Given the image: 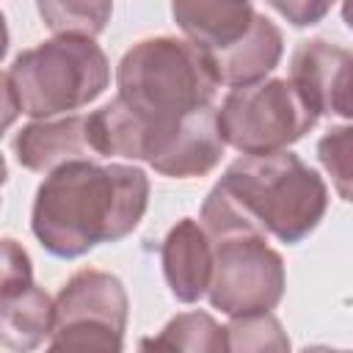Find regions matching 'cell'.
Returning a JSON list of instances; mask_svg holds the SVG:
<instances>
[{"instance_id":"obj_1","label":"cell","mask_w":353,"mask_h":353,"mask_svg":"<svg viewBox=\"0 0 353 353\" xmlns=\"http://www.w3.org/2000/svg\"><path fill=\"white\" fill-rule=\"evenodd\" d=\"M119 94L88 113L97 157L149 160L182 119L210 108L218 80L210 61L188 39L154 36L132 44L116 69Z\"/></svg>"},{"instance_id":"obj_2","label":"cell","mask_w":353,"mask_h":353,"mask_svg":"<svg viewBox=\"0 0 353 353\" xmlns=\"http://www.w3.org/2000/svg\"><path fill=\"white\" fill-rule=\"evenodd\" d=\"M149 176L124 163H66L44 176L33 199L30 229L44 251L77 259L99 243H119L143 218Z\"/></svg>"},{"instance_id":"obj_3","label":"cell","mask_w":353,"mask_h":353,"mask_svg":"<svg viewBox=\"0 0 353 353\" xmlns=\"http://www.w3.org/2000/svg\"><path fill=\"white\" fill-rule=\"evenodd\" d=\"M212 251L207 298L212 309L234 317L268 314L284 295L287 270L279 251L268 245L237 204L215 185L201 204V223Z\"/></svg>"},{"instance_id":"obj_4","label":"cell","mask_w":353,"mask_h":353,"mask_svg":"<svg viewBox=\"0 0 353 353\" xmlns=\"http://www.w3.org/2000/svg\"><path fill=\"white\" fill-rule=\"evenodd\" d=\"M265 234L295 245L309 237L328 210L323 176L292 152L243 154L215 182Z\"/></svg>"},{"instance_id":"obj_5","label":"cell","mask_w":353,"mask_h":353,"mask_svg":"<svg viewBox=\"0 0 353 353\" xmlns=\"http://www.w3.org/2000/svg\"><path fill=\"white\" fill-rule=\"evenodd\" d=\"M19 113L44 121L94 102L110 83V63L94 39L55 36L19 52L8 69Z\"/></svg>"},{"instance_id":"obj_6","label":"cell","mask_w":353,"mask_h":353,"mask_svg":"<svg viewBox=\"0 0 353 353\" xmlns=\"http://www.w3.org/2000/svg\"><path fill=\"white\" fill-rule=\"evenodd\" d=\"M314 124L317 113L287 77L232 88L218 108V130L223 143L234 146L245 157L284 152Z\"/></svg>"},{"instance_id":"obj_7","label":"cell","mask_w":353,"mask_h":353,"mask_svg":"<svg viewBox=\"0 0 353 353\" xmlns=\"http://www.w3.org/2000/svg\"><path fill=\"white\" fill-rule=\"evenodd\" d=\"M130 298L119 276L77 270L55 298L50 345L44 353H121Z\"/></svg>"},{"instance_id":"obj_8","label":"cell","mask_w":353,"mask_h":353,"mask_svg":"<svg viewBox=\"0 0 353 353\" xmlns=\"http://www.w3.org/2000/svg\"><path fill=\"white\" fill-rule=\"evenodd\" d=\"M350 50L325 39L301 41L290 58V83L320 116H353L350 102Z\"/></svg>"},{"instance_id":"obj_9","label":"cell","mask_w":353,"mask_h":353,"mask_svg":"<svg viewBox=\"0 0 353 353\" xmlns=\"http://www.w3.org/2000/svg\"><path fill=\"white\" fill-rule=\"evenodd\" d=\"M223 146L226 143L218 130V108L210 105L182 119V124L160 141L146 163L165 176H204L221 163Z\"/></svg>"},{"instance_id":"obj_10","label":"cell","mask_w":353,"mask_h":353,"mask_svg":"<svg viewBox=\"0 0 353 353\" xmlns=\"http://www.w3.org/2000/svg\"><path fill=\"white\" fill-rule=\"evenodd\" d=\"M14 154L22 168L50 174L66 163L97 160L88 138V116H61L25 124L14 138Z\"/></svg>"},{"instance_id":"obj_11","label":"cell","mask_w":353,"mask_h":353,"mask_svg":"<svg viewBox=\"0 0 353 353\" xmlns=\"http://www.w3.org/2000/svg\"><path fill=\"white\" fill-rule=\"evenodd\" d=\"M160 262L171 295L182 303H196L207 295L212 273V251L204 229L193 218H182L163 240Z\"/></svg>"},{"instance_id":"obj_12","label":"cell","mask_w":353,"mask_h":353,"mask_svg":"<svg viewBox=\"0 0 353 353\" xmlns=\"http://www.w3.org/2000/svg\"><path fill=\"white\" fill-rule=\"evenodd\" d=\"M174 22L188 36V41L204 52V58H215L234 47L254 25L256 8L251 3H196L179 0L171 6Z\"/></svg>"},{"instance_id":"obj_13","label":"cell","mask_w":353,"mask_h":353,"mask_svg":"<svg viewBox=\"0 0 353 353\" xmlns=\"http://www.w3.org/2000/svg\"><path fill=\"white\" fill-rule=\"evenodd\" d=\"M284 55V36L281 30L256 11V19L251 25V30L226 52L207 58L210 69L215 74L218 83L240 88V85H251L265 80V74H270L279 61Z\"/></svg>"},{"instance_id":"obj_14","label":"cell","mask_w":353,"mask_h":353,"mask_svg":"<svg viewBox=\"0 0 353 353\" xmlns=\"http://www.w3.org/2000/svg\"><path fill=\"white\" fill-rule=\"evenodd\" d=\"M55 301L36 284L0 290V345L11 353H33L52 331Z\"/></svg>"},{"instance_id":"obj_15","label":"cell","mask_w":353,"mask_h":353,"mask_svg":"<svg viewBox=\"0 0 353 353\" xmlns=\"http://www.w3.org/2000/svg\"><path fill=\"white\" fill-rule=\"evenodd\" d=\"M138 353H226V328L207 312H182L160 334L143 336Z\"/></svg>"},{"instance_id":"obj_16","label":"cell","mask_w":353,"mask_h":353,"mask_svg":"<svg viewBox=\"0 0 353 353\" xmlns=\"http://www.w3.org/2000/svg\"><path fill=\"white\" fill-rule=\"evenodd\" d=\"M44 25L55 36H80V39H94L105 30L113 6L105 0H61V3H39L36 6Z\"/></svg>"},{"instance_id":"obj_17","label":"cell","mask_w":353,"mask_h":353,"mask_svg":"<svg viewBox=\"0 0 353 353\" xmlns=\"http://www.w3.org/2000/svg\"><path fill=\"white\" fill-rule=\"evenodd\" d=\"M226 328V353H290V336L279 317L268 314H251V317H234Z\"/></svg>"},{"instance_id":"obj_18","label":"cell","mask_w":353,"mask_h":353,"mask_svg":"<svg viewBox=\"0 0 353 353\" xmlns=\"http://www.w3.org/2000/svg\"><path fill=\"white\" fill-rule=\"evenodd\" d=\"M350 132L353 130L342 124V127L328 130L317 143V157L323 168L331 174L334 188L345 201L350 199V179H353L350 176Z\"/></svg>"},{"instance_id":"obj_19","label":"cell","mask_w":353,"mask_h":353,"mask_svg":"<svg viewBox=\"0 0 353 353\" xmlns=\"http://www.w3.org/2000/svg\"><path fill=\"white\" fill-rule=\"evenodd\" d=\"M30 281H33V265L28 251L11 237H0V290L22 287Z\"/></svg>"},{"instance_id":"obj_20","label":"cell","mask_w":353,"mask_h":353,"mask_svg":"<svg viewBox=\"0 0 353 353\" xmlns=\"http://www.w3.org/2000/svg\"><path fill=\"white\" fill-rule=\"evenodd\" d=\"M270 8L279 11L281 17H287L295 28L314 25V22H320V19L331 11L328 3H303V0H292V3H279V0H273Z\"/></svg>"},{"instance_id":"obj_21","label":"cell","mask_w":353,"mask_h":353,"mask_svg":"<svg viewBox=\"0 0 353 353\" xmlns=\"http://www.w3.org/2000/svg\"><path fill=\"white\" fill-rule=\"evenodd\" d=\"M17 116H19V102H17L14 85H11L8 74L0 72V138H3V132L17 121Z\"/></svg>"},{"instance_id":"obj_22","label":"cell","mask_w":353,"mask_h":353,"mask_svg":"<svg viewBox=\"0 0 353 353\" xmlns=\"http://www.w3.org/2000/svg\"><path fill=\"white\" fill-rule=\"evenodd\" d=\"M6 50H8V28H6V17L0 11V61H3Z\"/></svg>"},{"instance_id":"obj_23","label":"cell","mask_w":353,"mask_h":353,"mask_svg":"<svg viewBox=\"0 0 353 353\" xmlns=\"http://www.w3.org/2000/svg\"><path fill=\"white\" fill-rule=\"evenodd\" d=\"M301 353H347V350H336V347H328V345H312V347H303Z\"/></svg>"},{"instance_id":"obj_24","label":"cell","mask_w":353,"mask_h":353,"mask_svg":"<svg viewBox=\"0 0 353 353\" xmlns=\"http://www.w3.org/2000/svg\"><path fill=\"white\" fill-rule=\"evenodd\" d=\"M6 176H8V168H6V160H3V154H0V185L6 182Z\"/></svg>"}]
</instances>
